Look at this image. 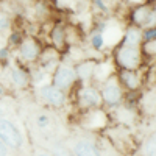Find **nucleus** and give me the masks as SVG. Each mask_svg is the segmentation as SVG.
<instances>
[{
  "label": "nucleus",
  "mask_w": 156,
  "mask_h": 156,
  "mask_svg": "<svg viewBox=\"0 0 156 156\" xmlns=\"http://www.w3.org/2000/svg\"><path fill=\"white\" fill-rule=\"evenodd\" d=\"M5 30H11V19L6 16H0V33Z\"/></svg>",
  "instance_id": "30"
},
{
  "label": "nucleus",
  "mask_w": 156,
  "mask_h": 156,
  "mask_svg": "<svg viewBox=\"0 0 156 156\" xmlns=\"http://www.w3.org/2000/svg\"><path fill=\"white\" fill-rule=\"evenodd\" d=\"M11 56H12V51H11V48L6 45V47H2L0 48V64L2 66H9V61H11Z\"/></svg>",
  "instance_id": "26"
},
{
  "label": "nucleus",
  "mask_w": 156,
  "mask_h": 156,
  "mask_svg": "<svg viewBox=\"0 0 156 156\" xmlns=\"http://www.w3.org/2000/svg\"><path fill=\"white\" fill-rule=\"evenodd\" d=\"M61 61H62V55L56 48H53L51 45H44L41 55H39V58L36 61V66L50 76L51 72L56 69V66Z\"/></svg>",
  "instance_id": "13"
},
{
  "label": "nucleus",
  "mask_w": 156,
  "mask_h": 156,
  "mask_svg": "<svg viewBox=\"0 0 156 156\" xmlns=\"http://www.w3.org/2000/svg\"><path fill=\"white\" fill-rule=\"evenodd\" d=\"M137 111L144 112L147 115L154 114V87L147 89L145 92H139V100H137Z\"/></svg>",
  "instance_id": "19"
},
{
  "label": "nucleus",
  "mask_w": 156,
  "mask_h": 156,
  "mask_svg": "<svg viewBox=\"0 0 156 156\" xmlns=\"http://www.w3.org/2000/svg\"><path fill=\"white\" fill-rule=\"evenodd\" d=\"M128 23L136 25L139 28L156 27V9L154 2H144L136 3L133 8H129L128 12Z\"/></svg>",
  "instance_id": "6"
},
{
  "label": "nucleus",
  "mask_w": 156,
  "mask_h": 156,
  "mask_svg": "<svg viewBox=\"0 0 156 156\" xmlns=\"http://www.w3.org/2000/svg\"><path fill=\"white\" fill-rule=\"evenodd\" d=\"M37 98L41 100L47 108L51 109H61L66 106V103L69 100V94L64 90L55 87L50 81L37 86Z\"/></svg>",
  "instance_id": "9"
},
{
  "label": "nucleus",
  "mask_w": 156,
  "mask_h": 156,
  "mask_svg": "<svg viewBox=\"0 0 156 156\" xmlns=\"http://www.w3.org/2000/svg\"><path fill=\"white\" fill-rule=\"evenodd\" d=\"M8 80L9 84L19 89V90H25V89H30L31 87V76H30V67L23 66L20 62H14V64H9L8 66Z\"/></svg>",
  "instance_id": "12"
},
{
  "label": "nucleus",
  "mask_w": 156,
  "mask_h": 156,
  "mask_svg": "<svg viewBox=\"0 0 156 156\" xmlns=\"http://www.w3.org/2000/svg\"><path fill=\"white\" fill-rule=\"evenodd\" d=\"M50 83L53 84L55 87H58V89H61V90H64V92L69 94L70 90L75 87V84L78 83L76 73H75V69H73V64L62 59L56 66V69L51 72Z\"/></svg>",
  "instance_id": "7"
},
{
  "label": "nucleus",
  "mask_w": 156,
  "mask_h": 156,
  "mask_svg": "<svg viewBox=\"0 0 156 156\" xmlns=\"http://www.w3.org/2000/svg\"><path fill=\"white\" fill-rule=\"evenodd\" d=\"M95 140H97V147H98L100 156H125V154L108 139L106 134L97 133V134H95Z\"/></svg>",
  "instance_id": "18"
},
{
  "label": "nucleus",
  "mask_w": 156,
  "mask_h": 156,
  "mask_svg": "<svg viewBox=\"0 0 156 156\" xmlns=\"http://www.w3.org/2000/svg\"><path fill=\"white\" fill-rule=\"evenodd\" d=\"M117 80L122 84L125 92H139L145 86V72L144 69L128 70V69H115Z\"/></svg>",
  "instance_id": "11"
},
{
  "label": "nucleus",
  "mask_w": 156,
  "mask_h": 156,
  "mask_svg": "<svg viewBox=\"0 0 156 156\" xmlns=\"http://www.w3.org/2000/svg\"><path fill=\"white\" fill-rule=\"evenodd\" d=\"M69 94L73 95V103L80 112L101 108V97L95 83H76Z\"/></svg>",
  "instance_id": "2"
},
{
  "label": "nucleus",
  "mask_w": 156,
  "mask_h": 156,
  "mask_svg": "<svg viewBox=\"0 0 156 156\" xmlns=\"http://www.w3.org/2000/svg\"><path fill=\"white\" fill-rule=\"evenodd\" d=\"M44 48L41 39L36 36H25L20 45L16 48V62H20L23 66H34L39 55Z\"/></svg>",
  "instance_id": "4"
},
{
  "label": "nucleus",
  "mask_w": 156,
  "mask_h": 156,
  "mask_svg": "<svg viewBox=\"0 0 156 156\" xmlns=\"http://www.w3.org/2000/svg\"><path fill=\"white\" fill-rule=\"evenodd\" d=\"M139 48H140L142 58H144V62H145V59H151V62L154 61V56H156V39L142 42L139 45Z\"/></svg>",
  "instance_id": "22"
},
{
  "label": "nucleus",
  "mask_w": 156,
  "mask_h": 156,
  "mask_svg": "<svg viewBox=\"0 0 156 156\" xmlns=\"http://www.w3.org/2000/svg\"><path fill=\"white\" fill-rule=\"evenodd\" d=\"M156 139H154V134L151 136H147V139L140 144L139 150H137V154L139 156H156Z\"/></svg>",
  "instance_id": "21"
},
{
  "label": "nucleus",
  "mask_w": 156,
  "mask_h": 156,
  "mask_svg": "<svg viewBox=\"0 0 156 156\" xmlns=\"http://www.w3.org/2000/svg\"><path fill=\"white\" fill-rule=\"evenodd\" d=\"M0 140L12 148L14 151H20L25 145V137L19 126L9 120L8 117H0Z\"/></svg>",
  "instance_id": "10"
},
{
  "label": "nucleus",
  "mask_w": 156,
  "mask_h": 156,
  "mask_svg": "<svg viewBox=\"0 0 156 156\" xmlns=\"http://www.w3.org/2000/svg\"><path fill=\"white\" fill-rule=\"evenodd\" d=\"M81 128L86 133H103L105 129L111 125V115L101 108L89 109L81 112V120H80Z\"/></svg>",
  "instance_id": "5"
},
{
  "label": "nucleus",
  "mask_w": 156,
  "mask_h": 156,
  "mask_svg": "<svg viewBox=\"0 0 156 156\" xmlns=\"http://www.w3.org/2000/svg\"><path fill=\"white\" fill-rule=\"evenodd\" d=\"M8 95V89L3 83H0V97H6Z\"/></svg>",
  "instance_id": "31"
},
{
  "label": "nucleus",
  "mask_w": 156,
  "mask_h": 156,
  "mask_svg": "<svg viewBox=\"0 0 156 156\" xmlns=\"http://www.w3.org/2000/svg\"><path fill=\"white\" fill-rule=\"evenodd\" d=\"M120 44H125V45H134V47H139L142 44V28L136 27V25H131L128 23L122 36H120Z\"/></svg>",
  "instance_id": "17"
},
{
  "label": "nucleus",
  "mask_w": 156,
  "mask_h": 156,
  "mask_svg": "<svg viewBox=\"0 0 156 156\" xmlns=\"http://www.w3.org/2000/svg\"><path fill=\"white\" fill-rule=\"evenodd\" d=\"M66 30H67V23L64 20H56L48 31V45L56 48L59 53L62 55L64 50L67 48V41H66Z\"/></svg>",
  "instance_id": "15"
},
{
  "label": "nucleus",
  "mask_w": 156,
  "mask_h": 156,
  "mask_svg": "<svg viewBox=\"0 0 156 156\" xmlns=\"http://www.w3.org/2000/svg\"><path fill=\"white\" fill-rule=\"evenodd\" d=\"M27 36L20 28H11V31H9V36H8V47L11 48V50H16L19 45H20V42L23 41V37Z\"/></svg>",
  "instance_id": "23"
},
{
  "label": "nucleus",
  "mask_w": 156,
  "mask_h": 156,
  "mask_svg": "<svg viewBox=\"0 0 156 156\" xmlns=\"http://www.w3.org/2000/svg\"><path fill=\"white\" fill-rule=\"evenodd\" d=\"M153 39H156V27L142 28V42H145V41H153Z\"/></svg>",
  "instance_id": "27"
},
{
  "label": "nucleus",
  "mask_w": 156,
  "mask_h": 156,
  "mask_svg": "<svg viewBox=\"0 0 156 156\" xmlns=\"http://www.w3.org/2000/svg\"><path fill=\"white\" fill-rule=\"evenodd\" d=\"M98 59L100 58H83L80 61L73 62V69L76 73L78 83H92L95 66H97Z\"/></svg>",
  "instance_id": "16"
},
{
  "label": "nucleus",
  "mask_w": 156,
  "mask_h": 156,
  "mask_svg": "<svg viewBox=\"0 0 156 156\" xmlns=\"http://www.w3.org/2000/svg\"><path fill=\"white\" fill-rule=\"evenodd\" d=\"M0 156H17V151L9 148L5 142L0 140Z\"/></svg>",
  "instance_id": "29"
},
{
  "label": "nucleus",
  "mask_w": 156,
  "mask_h": 156,
  "mask_svg": "<svg viewBox=\"0 0 156 156\" xmlns=\"http://www.w3.org/2000/svg\"><path fill=\"white\" fill-rule=\"evenodd\" d=\"M98 87V92H100V97H101V103L103 106L106 108H117L123 103V97H125V90L122 87V84L117 80V75L115 72L111 73L108 78H105L101 83L97 84Z\"/></svg>",
  "instance_id": "3"
},
{
  "label": "nucleus",
  "mask_w": 156,
  "mask_h": 156,
  "mask_svg": "<svg viewBox=\"0 0 156 156\" xmlns=\"http://www.w3.org/2000/svg\"><path fill=\"white\" fill-rule=\"evenodd\" d=\"M31 156H53L50 151V148H45V147H41V145H36L31 151Z\"/></svg>",
  "instance_id": "28"
},
{
  "label": "nucleus",
  "mask_w": 156,
  "mask_h": 156,
  "mask_svg": "<svg viewBox=\"0 0 156 156\" xmlns=\"http://www.w3.org/2000/svg\"><path fill=\"white\" fill-rule=\"evenodd\" d=\"M48 148H50V151H51L53 156H73L72 151L66 147L64 142H51Z\"/></svg>",
  "instance_id": "24"
},
{
  "label": "nucleus",
  "mask_w": 156,
  "mask_h": 156,
  "mask_svg": "<svg viewBox=\"0 0 156 156\" xmlns=\"http://www.w3.org/2000/svg\"><path fill=\"white\" fill-rule=\"evenodd\" d=\"M0 117H3V108L0 106Z\"/></svg>",
  "instance_id": "32"
},
{
  "label": "nucleus",
  "mask_w": 156,
  "mask_h": 156,
  "mask_svg": "<svg viewBox=\"0 0 156 156\" xmlns=\"http://www.w3.org/2000/svg\"><path fill=\"white\" fill-rule=\"evenodd\" d=\"M66 147L72 151L73 156H100L97 140L94 133H83L70 137L67 142H64Z\"/></svg>",
  "instance_id": "8"
},
{
  "label": "nucleus",
  "mask_w": 156,
  "mask_h": 156,
  "mask_svg": "<svg viewBox=\"0 0 156 156\" xmlns=\"http://www.w3.org/2000/svg\"><path fill=\"white\" fill-rule=\"evenodd\" d=\"M87 42H89V48L92 51H97V53L101 56V51L106 47V37L101 33H95V31H89L87 34Z\"/></svg>",
  "instance_id": "20"
},
{
  "label": "nucleus",
  "mask_w": 156,
  "mask_h": 156,
  "mask_svg": "<svg viewBox=\"0 0 156 156\" xmlns=\"http://www.w3.org/2000/svg\"><path fill=\"white\" fill-rule=\"evenodd\" d=\"M111 59L115 69L136 70L144 67V58H142L140 48L134 45H125L120 42L115 44L111 51Z\"/></svg>",
  "instance_id": "1"
},
{
  "label": "nucleus",
  "mask_w": 156,
  "mask_h": 156,
  "mask_svg": "<svg viewBox=\"0 0 156 156\" xmlns=\"http://www.w3.org/2000/svg\"><path fill=\"white\" fill-rule=\"evenodd\" d=\"M90 2H92V8L101 16L109 14V5L106 3V0H90Z\"/></svg>",
  "instance_id": "25"
},
{
  "label": "nucleus",
  "mask_w": 156,
  "mask_h": 156,
  "mask_svg": "<svg viewBox=\"0 0 156 156\" xmlns=\"http://www.w3.org/2000/svg\"><path fill=\"white\" fill-rule=\"evenodd\" d=\"M33 126L36 128V131L42 136H55L56 131V120L53 114L50 111H36V114L33 115Z\"/></svg>",
  "instance_id": "14"
}]
</instances>
